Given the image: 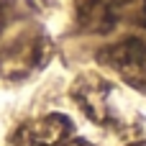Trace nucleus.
Masks as SVG:
<instances>
[{
    "instance_id": "4",
    "label": "nucleus",
    "mask_w": 146,
    "mask_h": 146,
    "mask_svg": "<svg viewBox=\"0 0 146 146\" xmlns=\"http://www.w3.org/2000/svg\"><path fill=\"white\" fill-rule=\"evenodd\" d=\"M98 62L118 74L128 87L146 92V31L126 33L113 44L98 49Z\"/></svg>"
},
{
    "instance_id": "3",
    "label": "nucleus",
    "mask_w": 146,
    "mask_h": 146,
    "mask_svg": "<svg viewBox=\"0 0 146 146\" xmlns=\"http://www.w3.org/2000/svg\"><path fill=\"white\" fill-rule=\"evenodd\" d=\"M72 100L77 103V108L98 126H108V128H123L126 126V118H123V110L121 105L115 103L118 100V92L115 87L103 80L100 74H82L74 80L72 85Z\"/></svg>"
},
{
    "instance_id": "5",
    "label": "nucleus",
    "mask_w": 146,
    "mask_h": 146,
    "mask_svg": "<svg viewBox=\"0 0 146 146\" xmlns=\"http://www.w3.org/2000/svg\"><path fill=\"white\" fill-rule=\"evenodd\" d=\"M13 146H92L87 139H82L64 113H49L33 121H26L15 128Z\"/></svg>"
},
{
    "instance_id": "2",
    "label": "nucleus",
    "mask_w": 146,
    "mask_h": 146,
    "mask_svg": "<svg viewBox=\"0 0 146 146\" xmlns=\"http://www.w3.org/2000/svg\"><path fill=\"white\" fill-rule=\"evenodd\" d=\"M74 23L82 33L108 36L121 28L146 31V0H72Z\"/></svg>"
},
{
    "instance_id": "6",
    "label": "nucleus",
    "mask_w": 146,
    "mask_h": 146,
    "mask_svg": "<svg viewBox=\"0 0 146 146\" xmlns=\"http://www.w3.org/2000/svg\"><path fill=\"white\" fill-rule=\"evenodd\" d=\"M128 146H146V141H131Z\"/></svg>"
},
{
    "instance_id": "1",
    "label": "nucleus",
    "mask_w": 146,
    "mask_h": 146,
    "mask_svg": "<svg viewBox=\"0 0 146 146\" xmlns=\"http://www.w3.org/2000/svg\"><path fill=\"white\" fill-rule=\"evenodd\" d=\"M51 54L49 36L31 0H0V74L26 80Z\"/></svg>"
}]
</instances>
